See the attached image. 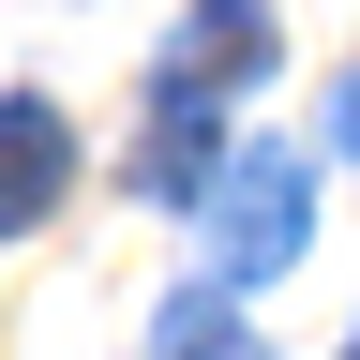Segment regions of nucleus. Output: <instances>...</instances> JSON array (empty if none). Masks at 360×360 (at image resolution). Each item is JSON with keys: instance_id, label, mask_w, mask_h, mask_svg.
Here are the masks:
<instances>
[{"instance_id": "7", "label": "nucleus", "mask_w": 360, "mask_h": 360, "mask_svg": "<svg viewBox=\"0 0 360 360\" xmlns=\"http://www.w3.org/2000/svg\"><path fill=\"white\" fill-rule=\"evenodd\" d=\"M345 360H360V345H345Z\"/></svg>"}, {"instance_id": "1", "label": "nucleus", "mask_w": 360, "mask_h": 360, "mask_svg": "<svg viewBox=\"0 0 360 360\" xmlns=\"http://www.w3.org/2000/svg\"><path fill=\"white\" fill-rule=\"evenodd\" d=\"M300 240H315V165L255 135V150L225 165V195H210V285L240 300V285H270V270H285Z\"/></svg>"}, {"instance_id": "2", "label": "nucleus", "mask_w": 360, "mask_h": 360, "mask_svg": "<svg viewBox=\"0 0 360 360\" xmlns=\"http://www.w3.org/2000/svg\"><path fill=\"white\" fill-rule=\"evenodd\" d=\"M225 105L210 90H150V150H135V195H165V210H210L225 195Z\"/></svg>"}, {"instance_id": "5", "label": "nucleus", "mask_w": 360, "mask_h": 360, "mask_svg": "<svg viewBox=\"0 0 360 360\" xmlns=\"http://www.w3.org/2000/svg\"><path fill=\"white\" fill-rule=\"evenodd\" d=\"M165 360H270V345L225 315V285H195V300H165Z\"/></svg>"}, {"instance_id": "3", "label": "nucleus", "mask_w": 360, "mask_h": 360, "mask_svg": "<svg viewBox=\"0 0 360 360\" xmlns=\"http://www.w3.org/2000/svg\"><path fill=\"white\" fill-rule=\"evenodd\" d=\"M60 180H75V120L45 90H0V240H30L60 210Z\"/></svg>"}, {"instance_id": "6", "label": "nucleus", "mask_w": 360, "mask_h": 360, "mask_svg": "<svg viewBox=\"0 0 360 360\" xmlns=\"http://www.w3.org/2000/svg\"><path fill=\"white\" fill-rule=\"evenodd\" d=\"M330 150L360 165V60H345V90H330Z\"/></svg>"}, {"instance_id": "4", "label": "nucleus", "mask_w": 360, "mask_h": 360, "mask_svg": "<svg viewBox=\"0 0 360 360\" xmlns=\"http://www.w3.org/2000/svg\"><path fill=\"white\" fill-rule=\"evenodd\" d=\"M270 45H285V30H270V0H195V15L165 30V90H210V105H225V90L270 75Z\"/></svg>"}]
</instances>
